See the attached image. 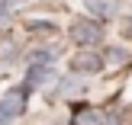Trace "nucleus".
<instances>
[{
  "instance_id": "f257e3e1",
  "label": "nucleus",
  "mask_w": 132,
  "mask_h": 125,
  "mask_svg": "<svg viewBox=\"0 0 132 125\" xmlns=\"http://www.w3.org/2000/svg\"><path fill=\"white\" fill-rule=\"evenodd\" d=\"M26 93H29L26 87H16V90H10V93L0 100V125L19 119V116L26 112Z\"/></svg>"
},
{
  "instance_id": "f03ea898",
  "label": "nucleus",
  "mask_w": 132,
  "mask_h": 125,
  "mask_svg": "<svg viewBox=\"0 0 132 125\" xmlns=\"http://www.w3.org/2000/svg\"><path fill=\"white\" fill-rule=\"evenodd\" d=\"M71 39H74L77 45H97L103 39V29L94 19H74V23H71Z\"/></svg>"
},
{
  "instance_id": "7ed1b4c3",
  "label": "nucleus",
  "mask_w": 132,
  "mask_h": 125,
  "mask_svg": "<svg viewBox=\"0 0 132 125\" xmlns=\"http://www.w3.org/2000/svg\"><path fill=\"white\" fill-rule=\"evenodd\" d=\"M71 71H74V74H97V71H103V58L94 55V51H81V55L71 61Z\"/></svg>"
},
{
  "instance_id": "20e7f679",
  "label": "nucleus",
  "mask_w": 132,
  "mask_h": 125,
  "mask_svg": "<svg viewBox=\"0 0 132 125\" xmlns=\"http://www.w3.org/2000/svg\"><path fill=\"white\" fill-rule=\"evenodd\" d=\"M84 6H87L90 16H97V19H110V16H116V10H119L116 0H84Z\"/></svg>"
},
{
  "instance_id": "39448f33",
  "label": "nucleus",
  "mask_w": 132,
  "mask_h": 125,
  "mask_svg": "<svg viewBox=\"0 0 132 125\" xmlns=\"http://www.w3.org/2000/svg\"><path fill=\"white\" fill-rule=\"evenodd\" d=\"M48 80H55V71L52 68H29V77H26V90H39Z\"/></svg>"
},
{
  "instance_id": "423d86ee",
  "label": "nucleus",
  "mask_w": 132,
  "mask_h": 125,
  "mask_svg": "<svg viewBox=\"0 0 132 125\" xmlns=\"http://www.w3.org/2000/svg\"><path fill=\"white\" fill-rule=\"evenodd\" d=\"M71 125H103V116H100V109L81 106V109H74V116H71Z\"/></svg>"
},
{
  "instance_id": "0eeeda50",
  "label": "nucleus",
  "mask_w": 132,
  "mask_h": 125,
  "mask_svg": "<svg viewBox=\"0 0 132 125\" xmlns=\"http://www.w3.org/2000/svg\"><path fill=\"white\" fill-rule=\"evenodd\" d=\"M55 58H58V55H55L52 48H36V51L26 55V64H29V68H52Z\"/></svg>"
},
{
  "instance_id": "6e6552de",
  "label": "nucleus",
  "mask_w": 132,
  "mask_h": 125,
  "mask_svg": "<svg viewBox=\"0 0 132 125\" xmlns=\"http://www.w3.org/2000/svg\"><path fill=\"white\" fill-rule=\"evenodd\" d=\"M77 90H84L77 77H61V80H58V93L61 96H71V93H77Z\"/></svg>"
},
{
  "instance_id": "1a4fd4ad",
  "label": "nucleus",
  "mask_w": 132,
  "mask_h": 125,
  "mask_svg": "<svg viewBox=\"0 0 132 125\" xmlns=\"http://www.w3.org/2000/svg\"><path fill=\"white\" fill-rule=\"evenodd\" d=\"M106 61H110V64H126V61H129V51H126V48H110V51H106Z\"/></svg>"
},
{
  "instance_id": "9d476101",
  "label": "nucleus",
  "mask_w": 132,
  "mask_h": 125,
  "mask_svg": "<svg viewBox=\"0 0 132 125\" xmlns=\"http://www.w3.org/2000/svg\"><path fill=\"white\" fill-rule=\"evenodd\" d=\"M26 26H29L32 32H58V29H55V26H52V23H39V19H29V23H26Z\"/></svg>"
},
{
  "instance_id": "9b49d317",
  "label": "nucleus",
  "mask_w": 132,
  "mask_h": 125,
  "mask_svg": "<svg viewBox=\"0 0 132 125\" xmlns=\"http://www.w3.org/2000/svg\"><path fill=\"white\" fill-rule=\"evenodd\" d=\"M10 19H13V10H10V6H0V26L10 23Z\"/></svg>"
},
{
  "instance_id": "f8f14e48",
  "label": "nucleus",
  "mask_w": 132,
  "mask_h": 125,
  "mask_svg": "<svg viewBox=\"0 0 132 125\" xmlns=\"http://www.w3.org/2000/svg\"><path fill=\"white\" fill-rule=\"evenodd\" d=\"M13 3H19V0H0V6H13Z\"/></svg>"
},
{
  "instance_id": "ddd939ff",
  "label": "nucleus",
  "mask_w": 132,
  "mask_h": 125,
  "mask_svg": "<svg viewBox=\"0 0 132 125\" xmlns=\"http://www.w3.org/2000/svg\"><path fill=\"white\" fill-rule=\"evenodd\" d=\"M126 32H129V35H132V16L126 19Z\"/></svg>"
}]
</instances>
